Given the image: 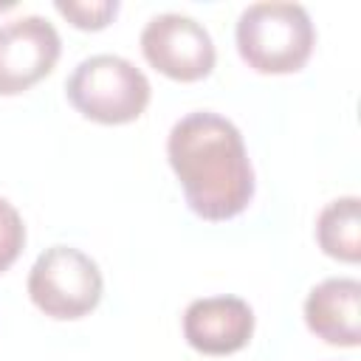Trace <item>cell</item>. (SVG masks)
Here are the masks:
<instances>
[{"label": "cell", "mask_w": 361, "mask_h": 361, "mask_svg": "<svg viewBox=\"0 0 361 361\" xmlns=\"http://www.w3.org/2000/svg\"><path fill=\"white\" fill-rule=\"evenodd\" d=\"M65 96L76 113L96 124H130L141 118L152 99L141 68L118 54L85 56L65 82Z\"/></svg>", "instance_id": "3957f363"}, {"label": "cell", "mask_w": 361, "mask_h": 361, "mask_svg": "<svg viewBox=\"0 0 361 361\" xmlns=\"http://www.w3.org/2000/svg\"><path fill=\"white\" fill-rule=\"evenodd\" d=\"M166 158L186 206L209 223H223L254 200V166L234 121L214 110L178 118L166 135Z\"/></svg>", "instance_id": "6da1fadb"}, {"label": "cell", "mask_w": 361, "mask_h": 361, "mask_svg": "<svg viewBox=\"0 0 361 361\" xmlns=\"http://www.w3.org/2000/svg\"><path fill=\"white\" fill-rule=\"evenodd\" d=\"M183 338L203 355H231L254 336V310L240 296H200L183 310Z\"/></svg>", "instance_id": "52a82bcc"}, {"label": "cell", "mask_w": 361, "mask_h": 361, "mask_svg": "<svg viewBox=\"0 0 361 361\" xmlns=\"http://www.w3.org/2000/svg\"><path fill=\"white\" fill-rule=\"evenodd\" d=\"M144 59L175 82H197L214 71L217 51L209 28L189 14L164 11L147 20L138 37Z\"/></svg>", "instance_id": "5b68a950"}, {"label": "cell", "mask_w": 361, "mask_h": 361, "mask_svg": "<svg viewBox=\"0 0 361 361\" xmlns=\"http://www.w3.org/2000/svg\"><path fill=\"white\" fill-rule=\"evenodd\" d=\"M25 245V223L17 212V206L6 197H0V274L8 271Z\"/></svg>", "instance_id": "8fae6325"}, {"label": "cell", "mask_w": 361, "mask_h": 361, "mask_svg": "<svg viewBox=\"0 0 361 361\" xmlns=\"http://www.w3.org/2000/svg\"><path fill=\"white\" fill-rule=\"evenodd\" d=\"M307 330L333 347L361 344V282L355 276H327L305 299Z\"/></svg>", "instance_id": "ba28073f"}, {"label": "cell", "mask_w": 361, "mask_h": 361, "mask_svg": "<svg viewBox=\"0 0 361 361\" xmlns=\"http://www.w3.org/2000/svg\"><path fill=\"white\" fill-rule=\"evenodd\" d=\"M25 290L37 310L51 319L71 322L99 307L104 279L96 259L85 251L73 245H51L34 259Z\"/></svg>", "instance_id": "277c9868"}, {"label": "cell", "mask_w": 361, "mask_h": 361, "mask_svg": "<svg viewBox=\"0 0 361 361\" xmlns=\"http://www.w3.org/2000/svg\"><path fill=\"white\" fill-rule=\"evenodd\" d=\"M62 39L54 23L23 14L0 23V96H17L42 82L59 62Z\"/></svg>", "instance_id": "8992f818"}, {"label": "cell", "mask_w": 361, "mask_h": 361, "mask_svg": "<svg viewBox=\"0 0 361 361\" xmlns=\"http://www.w3.org/2000/svg\"><path fill=\"white\" fill-rule=\"evenodd\" d=\"M54 8L82 31H102L118 14V0H56Z\"/></svg>", "instance_id": "30bf717a"}, {"label": "cell", "mask_w": 361, "mask_h": 361, "mask_svg": "<svg viewBox=\"0 0 361 361\" xmlns=\"http://www.w3.org/2000/svg\"><path fill=\"white\" fill-rule=\"evenodd\" d=\"M316 243L338 262L355 265L361 259V200L355 195L336 197L319 212Z\"/></svg>", "instance_id": "9c48e42d"}, {"label": "cell", "mask_w": 361, "mask_h": 361, "mask_svg": "<svg viewBox=\"0 0 361 361\" xmlns=\"http://www.w3.org/2000/svg\"><path fill=\"white\" fill-rule=\"evenodd\" d=\"M234 42L240 59L251 71L282 76L307 65L316 45V28L302 3L259 0L240 11Z\"/></svg>", "instance_id": "7a4b0ae2"}]
</instances>
